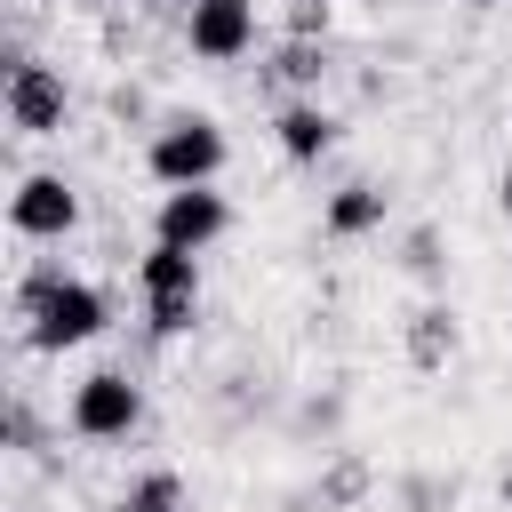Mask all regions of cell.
Returning <instances> with one entry per match:
<instances>
[{
  "mask_svg": "<svg viewBox=\"0 0 512 512\" xmlns=\"http://www.w3.org/2000/svg\"><path fill=\"white\" fill-rule=\"evenodd\" d=\"M16 312H24V344H32V352H80V344H96L104 320H112L104 288H96V280H72L64 264L24 272Z\"/></svg>",
  "mask_w": 512,
  "mask_h": 512,
  "instance_id": "cell-1",
  "label": "cell"
},
{
  "mask_svg": "<svg viewBox=\"0 0 512 512\" xmlns=\"http://www.w3.org/2000/svg\"><path fill=\"white\" fill-rule=\"evenodd\" d=\"M136 288H144V320H152V336H184V328L200 320V256H192V248L152 240L144 264H136Z\"/></svg>",
  "mask_w": 512,
  "mask_h": 512,
  "instance_id": "cell-2",
  "label": "cell"
},
{
  "mask_svg": "<svg viewBox=\"0 0 512 512\" xmlns=\"http://www.w3.org/2000/svg\"><path fill=\"white\" fill-rule=\"evenodd\" d=\"M144 168H152V184H216V168H224V128L208 120V112H184V120H168L160 136H152V152H144Z\"/></svg>",
  "mask_w": 512,
  "mask_h": 512,
  "instance_id": "cell-3",
  "label": "cell"
},
{
  "mask_svg": "<svg viewBox=\"0 0 512 512\" xmlns=\"http://www.w3.org/2000/svg\"><path fill=\"white\" fill-rule=\"evenodd\" d=\"M64 424H72L80 440H128V432L144 424V392H136V376H128V368H96V376H80Z\"/></svg>",
  "mask_w": 512,
  "mask_h": 512,
  "instance_id": "cell-4",
  "label": "cell"
},
{
  "mask_svg": "<svg viewBox=\"0 0 512 512\" xmlns=\"http://www.w3.org/2000/svg\"><path fill=\"white\" fill-rule=\"evenodd\" d=\"M0 104H8V128H16V136H64L72 88H64L56 64H40V56H8V88H0Z\"/></svg>",
  "mask_w": 512,
  "mask_h": 512,
  "instance_id": "cell-5",
  "label": "cell"
},
{
  "mask_svg": "<svg viewBox=\"0 0 512 512\" xmlns=\"http://www.w3.org/2000/svg\"><path fill=\"white\" fill-rule=\"evenodd\" d=\"M232 232V208H224V192L216 184H176V192H160V216H152V240H168V248H208V240H224Z\"/></svg>",
  "mask_w": 512,
  "mask_h": 512,
  "instance_id": "cell-6",
  "label": "cell"
},
{
  "mask_svg": "<svg viewBox=\"0 0 512 512\" xmlns=\"http://www.w3.org/2000/svg\"><path fill=\"white\" fill-rule=\"evenodd\" d=\"M184 48L200 64H240L256 48V0H192L184 8Z\"/></svg>",
  "mask_w": 512,
  "mask_h": 512,
  "instance_id": "cell-7",
  "label": "cell"
},
{
  "mask_svg": "<svg viewBox=\"0 0 512 512\" xmlns=\"http://www.w3.org/2000/svg\"><path fill=\"white\" fill-rule=\"evenodd\" d=\"M8 224H16V240H72L80 232V192L40 168V176H24L8 192Z\"/></svg>",
  "mask_w": 512,
  "mask_h": 512,
  "instance_id": "cell-8",
  "label": "cell"
},
{
  "mask_svg": "<svg viewBox=\"0 0 512 512\" xmlns=\"http://www.w3.org/2000/svg\"><path fill=\"white\" fill-rule=\"evenodd\" d=\"M272 136H280V152L296 160V168H312L328 144H336V120H328V104H312V96H296V104H280V120H272Z\"/></svg>",
  "mask_w": 512,
  "mask_h": 512,
  "instance_id": "cell-9",
  "label": "cell"
},
{
  "mask_svg": "<svg viewBox=\"0 0 512 512\" xmlns=\"http://www.w3.org/2000/svg\"><path fill=\"white\" fill-rule=\"evenodd\" d=\"M320 224H328V240H360V232H376V224H384V192H376V184H344V192L328 200V216H320Z\"/></svg>",
  "mask_w": 512,
  "mask_h": 512,
  "instance_id": "cell-10",
  "label": "cell"
},
{
  "mask_svg": "<svg viewBox=\"0 0 512 512\" xmlns=\"http://www.w3.org/2000/svg\"><path fill=\"white\" fill-rule=\"evenodd\" d=\"M408 352H416V368H440V360L456 352V320H448V304H424V312H416Z\"/></svg>",
  "mask_w": 512,
  "mask_h": 512,
  "instance_id": "cell-11",
  "label": "cell"
},
{
  "mask_svg": "<svg viewBox=\"0 0 512 512\" xmlns=\"http://www.w3.org/2000/svg\"><path fill=\"white\" fill-rule=\"evenodd\" d=\"M120 512H184V480L176 472H144V480H128Z\"/></svg>",
  "mask_w": 512,
  "mask_h": 512,
  "instance_id": "cell-12",
  "label": "cell"
},
{
  "mask_svg": "<svg viewBox=\"0 0 512 512\" xmlns=\"http://www.w3.org/2000/svg\"><path fill=\"white\" fill-rule=\"evenodd\" d=\"M320 72H328V56H320L312 40H288V48H280V80H296V88H312Z\"/></svg>",
  "mask_w": 512,
  "mask_h": 512,
  "instance_id": "cell-13",
  "label": "cell"
},
{
  "mask_svg": "<svg viewBox=\"0 0 512 512\" xmlns=\"http://www.w3.org/2000/svg\"><path fill=\"white\" fill-rule=\"evenodd\" d=\"M328 32V0H296L288 8V40H320Z\"/></svg>",
  "mask_w": 512,
  "mask_h": 512,
  "instance_id": "cell-14",
  "label": "cell"
},
{
  "mask_svg": "<svg viewBox=\"0 0 512 512\" xmlns=\"http://www.w3.org/2000/svg\"><path fill=\"white\" fill-rule=\"evenodd\" d=\"M408 264H416V272H440V240L416 232V240H408Z\"/></svg>",
  "mask_w": 512,
  "mask_h": 512,
  "instance_id": "cell-15",
  "label": "cell"
},
{
  "mask_svg": "<svg viewBox=\"0 0 512 512\" xmlns=\"http://www.w3.org/2000/svg\"><path fill=\"white\" fill-rule=\"evenodd\" d=\"M360 480H368V472H360V464H344V472H336V480H328V496H336V504H344V496H360Z\"/></svg>",
  "mask_w": 512,
  "mask_h": 512,
  "instance_id": "cell-16",
  "label": "cell"
},
{
  "mask_svg": "<svg viewBox=\"0 0 512 512\" xmlns=\"http://www.w3.org/2000/svg\"><path fill=\"white\" fill-rule=\"evenodd\" d=\"M496 200H504V216H512V168H504V184H496Z\"/></svg>",
  "mask_w": 512,
  "mask_h": 512,
  "instance_id": "cell-17",
  "label": "cell"
},
{
  "mask_svg": "<svg viewBox=\"0 0 512 512\" xmlns=\"http://www.w3.org/2000/svg\"><path fill=\"white\" fill-rule=\"evenodd\" d=\"M64 8H96V0H64Z\"/></svg>",
  "mask_w": 512,
  "mask_h": 512,
  "instance_id": "cell-18",
  "label": "cell"
},
{
  "mask_svg": "<svg viewBox=\"0 0 512 512\" xmlns=\"http://www.w3.org/2000/svg\"><path fill=\"white\" fill-rule=\"evenodd\" d=\"M504 496H512V464H504Z\"/></svg>",
  "mask_w": 512,
  "mask_h": 512,
  "instance_id": "cell-19",
  "label": "cell"
}]
</instances>
